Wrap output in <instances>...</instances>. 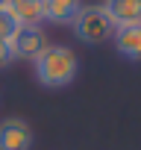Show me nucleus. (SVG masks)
<instances>
[{"label":"nucleus","mask_w":141,"mask_h":150,"mask_svg":"<svg viewBox=\"0 0 141 150\" xmlns=\"http://www.w3.org/2000/svg\"><path fill=\"white\" fill-rule=\"evenodd\" d=\"M32 71H35V80L44 88H65L74 83L80 62L74 56V50L65 47V44H47L35 59H32Z\"/></svg>","instance_id":"f257e3e1"},{"label":"nucleus","mask_w":141,"mask_h":150,"mask_svg":"<svg viewBox=\"0 0 141 150\" xmlns=\"http://www.w3.org/2000/svg\"><path fill=\"white\" fill-rule=\"evenodd\" d=\"M74 35L85 44H100L109 35H115V24L109 18V12L103 9V3H88L80 9V15L74 18Z\"/></svg>","instance_id":"f03ea898"},{"label":"nucleus","mask_w":141,"mask_h":150,"mask_svg":"<svg viewBox=\"0 0 141 150\" xmlns=\"http://www.w3.org/2000/svg\"><path fill=\"white\" fill-rule=\"evenodd\" d=\"M32 147V129L21 118L0 121V150H30Z\"/></svg>","instance_id":"7ed1b4c3"},{"label":"nucleus","mask_w":141,"mask_h":150,"mask_svg":"<svg viewBox=\"0 0 141 150\" xmlns=\"http://www.w3.org/2000/svg\"><path fill=\"white\" fill-rule=\"evenodd\" d=\"M47 47V35L41 27H21L12 38V53L15 59H35Z\"/></svg>","instance_id":"20e7f679"},{"label":"nucleus","mask_w":141,"mask_h":150,"mask_svg":"<svg viewBox=\"0 0 141 150\" xmlns=\"http://www.w3.org/2000/svg\"><path fill=\"white\" fill-rule=\"evenodd\" d=\"M103 9L109 12L115 27L126 24H141V0H106Z\"/></svg>","instance_id":"39448f33"},{"label":"nucleus","mask_w":141,"mask_h":150,"mask_svg":"<svg viewBox=\"0 0 141 150\" xmlns=\"http://www.w3.org/2000/svg\"><path fill=\"white\" fill-rule=\"evenodd\" d=\"M85 3L82 0H44V21L50 24H74V18L80 15Z\"/></svg>","instance_id":"423d86ee"},{"label":"nucleus","mask_w":141,"mask_h":150,"mask_svg":"<svg viewBox=\"0 0 141 150\" xmlns=\"http://www.w3.org/2000/svg\"><path fill=\"white\" fill-rule=\"evenodd\" d=\"M115 47L126 59H141V24L115 27Z\"/></svg>","instance_id":"0eeeda50"},{"label":"nucleus","mask_w":141,"mask_h":150,"mask_svg":"<svg viewBox=\"0 0 141 150\" xmlns=\"http://www.w3.org/2000/svg\"><path fill=\"white\" fill-rule=\"evenodd\" d=\"M9 12L21 27H41L44 21V0H9Z\"/></svg>","instance_id":"6e6552de"},{"label":"nucleus","mask_w":141,"mask_h":150,"mask_svg":"<svg viewBox=\"0 0 141 150\" xmlns=\"http://www.w3.org/2000/svg\"><path fill=\"white\" fill-rule=\"evenodd\" d=\"M18 30H21V24H18V18L9 12V6L0 9V41H9V44H12V38H15Z\"/></svg>","instance_id":"1a4fd4ad"},{"label":"nucleus","mask_w":141,"mask_h":150,"mask_svg":"<svg viewBox=\"0 0 141 150\" xmlns=\"http://www.w3.org/2000/svg\"><path fill=\"white\" fill-rule=\"evenodd\" d=\"M15 62V53H12V44L9 41H0V68H9Z\"/></svg>","instance_id":"9d476101"},{"label":"nucleus","mask_w":141,"mask_h":150,"mask_svg":"<svg viewBox=\"0 0 141 150\" xmlns=\"http://www.w3.org/2000/svg\"><path fill=\"white\" fill-rule=\"evenodd\" d=\"M9 6V0H0V9H6Z\"/></svg>","instance_id":"9b49d317"}]
</instances>
